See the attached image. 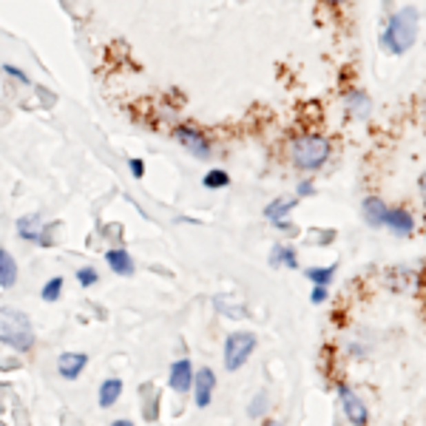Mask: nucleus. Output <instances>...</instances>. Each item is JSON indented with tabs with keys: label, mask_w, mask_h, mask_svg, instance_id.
Wrapping results in <instances>:
<instances>
[{
	"label": "nucleus",
	"mask_w": 426,
	"mask_h": 426,
	"mask_svg": "<svg viewBox=\"0 0 426 426\" xmlns=\"http://www.w3.org/2000/svg\"><path fill=\"white\" fill-rule=\"evenodd\" d=\"M415 40H418V9L407 6L389 17L381 34V45L389 54H404L415 45Z\"/></svg>",
	"instance_id": "1"
},
{
	"label": "nucleus",
	"mask_w": 426,
	"mask_h": 426,
	"mask_svg": "<svg viewBox=\"0 0 426 426\" xmlns=\"http://www.w3.org/2000/svg\"><path fill=\"white\" fill-rule=\"evenodd\" d=\"M0 344H9L17 352H26L34 347L32 321L17 307H0Z\"/></svg>",
	"instance_id": "2"
},
{
	"label": "nucleus",
	"mask_w": 426,
	"mask_h": 426,
	"mask_svg": "<svg viewBox=\"0 0 426 426\" xmlns=\"http://www.w3.org/2000/svg\"><path fill=\"white\" fill-rule=\"evenodd\" d=\"M290 159L301 171H318L329 159V142L318 134H301L290 142Z\"/></svg>",
	"instance_id": "3"
},
{
	"label": "nucleus",
	"mask_w": 426,
	"mask_h": 426,
	"mask_svg": "<svg viewBox=\"0 0 426 426\" xmlns=\"http://www.w3.org/2000/svg\"><path fill=\"white\" fill-rule=\"evenodd\" d=\"M256 349V336L247 329H236L225 338V369L227 372H239Z\"/></svg>",
	"instance_id": "4"
},
{
	"label": "nucleus",
	"mask_w": 426,
	"mask_h": 426,
	"mask_svg": "<svg viewBox=\"0 0 426 426\" xmlns=\"http://www.w3.org/2000/svg\"><path fill=\"white\" fill-rule=\"evenodd\" d=\"M338 398H341V409L347 415V420L352 426H367L369 423V409L364 404L361 395H355V389H349L347 384H338Z\"/></svg>",
	"instance_id": "5"
},
{
	"label": "nucleus",
	"mask_w": 426,
	"mask_h": 426,
	"mask_svg": "<svg viewBox=\"0 0 426 426\" xmlns=\"http://www.w3.org/2000/svg\"><path fill=\"white\" fill-rule=\"evenodd\" d=\"M174 136H176V142L191 156H196V159H207L210 156V142H207V136L199 128H194V125H176Z\"/></svg>",
	"instance_id": "6"
},
{
	"label": "nucleus",
	"mask_w": 426,
	"mask_h": 426,
	"mask_svg": "<svg viewBox=\"0 0 426 426\" xmlns=\"http://www.w3.org/2000/svg\"><path fill=\"white\" fill-rule=\"evenodd\" d=\"M213 389H216V372L210 367L194 372V395H196V407H210L213 400Z\"/></svg>",
	"instance_id": "7"
},
{
	"label": "nucleus",
	"mask_w": 426,
	"mask_h": 426,
	"mask_svg": "<svg viewBox=\"0 0 426 426\" xmlns=\"http://www.w3.org/2000/svg\"><path fill=\"white\" fill-rule=\"evenodd\" d=\"M168 384L174 392L185 395L187 389H194V364L182 358V361H174L171 364V375H168Z\"/></svg>",
	"instance_id": "8"
},
{
	"label": "nucleus",
	"mask_w": 426,
	"mask_h": 426,
	"mask_svg": "<svg viewBox=\"0 0 426 426\" xmlns=\"http://www.w3.org/2000/svg\"><path fill=\"white\" fill-rule=\"evenodd\" d=\"M85 364H88L85 352H63L57 358V372L65 378V381H74V378H80V372L85 369Z\"/></svg>",
	"instance_id": "9"
},
{
	"label": "nucleus",
	"mask_w": 426,
	"mask_h": 426,
	"mask_svg": "<svg viewBox=\"0 0 426 426\" xmlns=\"http://www.w3.org/2000/svg\"><path fill=\"white\" fill-rule=\"evenodd\" d=\"M384 225L395 233V236H409L415 230V219H412V213L404 210V207H387V219Z\"/></svg>",
	"instance_id": "10"
},
{
	"label": "nucleus",
	"mask_w": 426,
	"mask_h": 426,
	"mask_svg": "<svg viewBox=\"0 0 426 426\" xmlns=\"http://www.w3.org/2000/svg\"><path fill=\"white\" fill-rule=\"evenodd\" d=\"M17 233L26 242H43V216L40 213H29V216L17 219Z\"/></svg>",
	"instance_id": "11"
},
{
	"label": "nucleus",
	"mask_w": 426,
	"mask_h": 426,
	"mask_svg": "<svg viewBox=\"0 0 426 426\" xmlns=\"http://www.w3.org/2000/svg\"><path fill=\"white\" fill-rule=\"evenodd\" d=\"M361 210H364V222H367L369 227H384L387 205H384L381 199H378V196H367L364 205H361Z\"/></svg>",
	"instance_id": "12"
},
{
	"label": "nucleus",
	"mask_w": 426,
	"mask_h": 426,
	"mask_svg": "<svg viewBox=\"0 0 426 426\" xmlns=\"http://www.w3.org/2000/svg\"><path fill=\"white\" fill-rule=\"evenodd\" d=\"M344 105H347L349 116H355V120H367V116L372 114V103H369V97L364 91H349Z\"/></svg>",
	"instance_id": "13"
},
{
	"label": "nucleus",
	"mask_w": 426,
	"mask_h": 426,
	"mask_svg": "<svg viewBox=\"0 0 426 426\" xmlns=\"http://www.w3.org/2000/svg\"><path fill=\"white\" fill-rule=\"evenodd\" d=\"M14 281H17V262L6 247H0V287L12 290Z\"/></svg>",
	"instance_id": "14"
},
{
	"label": "nucleus",
	"mask_w": 426,
	"mask_h": 426,
	"mask_svg": "<svg viewBox=\"0 0 426 426\" xmlns=\"http://www.w3.org/2000/svg\"><path fill=\"white\" fill-rule=\"evenodd\" d=\"M105 262L116 276H134V258L128 250H108Z\"/></svg>",
	"instance_id": "15"
},
{
	"label": "nucleus",
	"mask_w": 426,
	"mask_h": 426,
	"mask_svg": "<svg viewBox=\"0 0 426 426\" xmlns=\"http://www.w3.org/2000/svg\"><path fill=\"white\" fill-rule=\"evenodd\" d=\"M296 205H298V196H276V199L265 207V216H267L270 222H278V219L287 216V213H290Z\"/></svg>",
	"instance_id": "16"
},
{
	"label": "nucleus",
	"mask_w": 426,
	"mask_h": 426,
	"mask_svg": "<svg viewBox=\"0 0 426 426\" xmlns=\"http://www.w3.org/2000/svg\"><path fill=\"white\" fill-rule=\"evenodd\" d=\"M270 265L273 267H287V270H296L298 267V258H296V250L290 245H276L270 250Z\"/></svg>",
	"instance_id": "17"
},
{
	"label": "nucleus",
	"mask_w": 426,
	"mask_h": 426,
	"mask_svg": "<svg viewBox=\"0 0 426 426\" xmlns=\"http://www.w3.org/2000/svg\"><path fill=\"white\" fill-rule=\"evenodd\" d=\"M123 395V381H120V378H105V381H103V387H100V407L103 409H108V407H114L116 404V398H120Z\"/></svg>",
	"instance_id": "18"
},
{
	"label": "nucleus",
	"mask_w": 426,
	"mask_h": 426,
	"mask_svg": "<svg viewBox=\"0 0 426 426\" xmlns=\"http://www.w3.org/2000/svg\"><path fill=\"white\" fill-rule=\"evenodd\" d=\"M213 304H216V310L222 316H227V318H245L247 316V307L236 304V301H227L225 296H216V298H213Z\"/></svg>",
	"instance_id": "19"
},
{
	"label": "nucleus",
	"mask_w": 426,
	"mask_h": 426,
	"mask_svg": "<svg viewBox=\"0 0 426 426\" xmlns=\"http://www.w3.org/2000/svg\"><path fill=\"white\" fill-rule=\"evenodd\" d=\"M202 185L207 187V191H222V187L230 185V176H227V171H222V168H213V171L205 174Z\"/></svg>",
	"instance_id": "20"
},
{
	"label": "nucleus",
	"mask_w": 426,
	"mask_h": 426,
	"mask_svg": "<svg viewBox=\"0 0 426 426\" xmlns=\"http://www.w3.org/2000/svg\"><path fill=\"white\" fill-rule=\"evenodd\" d=\"M336 276V265H329V267H310L307 270V278H310L313 284H318V287H327L329 281H333Z\"/></svg>",
	"instance_id": "21"
},
{
	"label": "nucleus",
	"mask_w": 426,
	"mask_h": 426,
	"mask_svg": "<svg viewBox=\"0 0 426 426\" xmlns=\"http://www.w3.org/2000/svg\"><path fill=\"white\" fill-rule=\"evenodd\" d=\"M60 293H63V278H60V276H54L52 281H45V287L40 290L43 301H57V298H60Z\"/></svg>",
	"instance_id": "22"
},
{
	"label": "nucleus",
	"mask_w": 426,
	"mask_h": 426,
	"mask_svg": "<svg viewBox=\"0 0 426 426\" xmlns=\"http://www.w3.org/2000/svg\"><path fill=\"white\" fill-rule=\"evenodd\" d=\"M77 281L83 284V287H91V284L100 281V273L94 270V267H80V270H77Z\"/></svg>",
	"instance_id": "23"
},
{
	"label": "nucleus",
	"mask_w": 426,
	"mask_h": 426,
	"mask_svg": "<svg viewBox=\"0 0 426 426\" xmlns=\"http://www.w3.org/2000/svg\"><path fill=\"white\" fill-rule=\"evenodd\" d=\"M267 409V395L262 392V395H256V400H253V407H250V418H258Z\"/></svg>",
	"instance_id": "24"
},
{
	"label": "nucleus",
	"mask_w": 426,
	"mask_h": 426,
	"mask_svg": "<svg viewBox=\"0 0 426 426\" xmlns=\"http://www.w3.org/2000/svg\"><path fill=\"white\" fill-rule=\"evenodd\" d=\"M3 71H6V74H12L17 83H23V85H32V80L26 77V71H20V68H14V65H3Z\"/></svg>",
	"instance_id": "25"
},
{
	"label": "nucleus",
	"mask_w": 426,
	"mask_h": 426,
	"mask_svg": "<svg viewBox=\"0 0 426 426\" xmlns=\"http://www.w3.org/2000/svg\"><path fill=\"white\" fill-rule=\"evenodd\" d=\"M327 296H329V293H327V287H318V284H316L313 293H310V301H313V304H324V301H327Z\"/></svg>",
	"instance_id": "26"
},
{
	"label": "nucleus",
	"mask_w": 426,
	"mask_h": 426,
	"mask_svg": "<svg viewBox=\"0 0 426 426\" xmlns=\"http://www.w3.org/2000/svg\"><path fill=\"white\" fill-rule=\"evenodd\" d=\"M313 194H316L313 182H298V187H296V196H313Z\"/></svg>",
	"instance_id": "27"
},
{
	"label": "nucleus",
	"mask_w": 426,
	"mask_h": 426,
	"mask_svg": "<svg viewBox=\"0 0 426 426\" xmlns=\"http://www.w3.org/2000/svg\"><path fill=\"white\" fill-rule=\"evenodd\" d=\"M128 168H131V174L139 179L142 174H145V162H142V159H131V162H128Z\"/></svg>",
	"instance_id": "28"
},
{
	"label": "nucleus",
	"mask_w": 426,
	"mask_h": 426,
	"mask_svg": "<svg viewBox=\"0 0 426 426\" xmlns=\"http://www.w3.org/2000/svg\"><path fill=\"white\" fill-rule=\"evenodd\" d=\"M418 187H420V196H423V202H426V171L420 174V179H418Z\"/></svg>",
	"instance_id": "29"
},
{
	"label": "nucleus",
	"mask_w": 426,
	"mask_h": 426,
	"mask_svg": "<svg viewBox=\"0 0 426 426\" xmlns=\"http://www.w3.org/2000/svg\"><path fill=\"white\" fill-rule=\"evenodd\" d=\"M273 225H276L278 230H293V225H290L287 219H278V222H273Z\"/></svg>",
	"instance_id": "30"
},
{
	"label": "nucleus",
	"mask_w": 426,
	"mask_h": 426,
	"mask_svg": "<svg viewBox=\"0 0 426 426\" xmlns=\"http://www.w3.org/2000/svg\"><path fill=\"white\" fill-rule=\"evenodd\" d=\"M111 426H134V420H128V418H123V420H114Z\"/></svg>",
	"instance_id": "31"
},
{
	"label": "nucleus",
	"mask_w": 426,
	"mask_h": 426,
	"mask_svg": "<svg viewBox=\"0 0 426 426\" xmlns=\"http://www.w3.org/2000/svg\"><path fill=\"white\" fill-rule=\"evenodd\" d=\"M327 3H329V6H341V3H344V0H327Z\"/></svg>",
	"instance_id": "32"
},
{
	"label": "nucleus",
	"mask_w": 426,
	"mask_h": 426,
	"mask_svg": "<svg viewBox=\"0 0 426 426\" xmlns=\"http://www.w3.org/2000/svg\"><path fill=\"white\" fill-rule=\"evenodd\" d=\"M423 120H426V100H423Z\"/></svg>",
	"instance_id": "33"
}]
</instances>
